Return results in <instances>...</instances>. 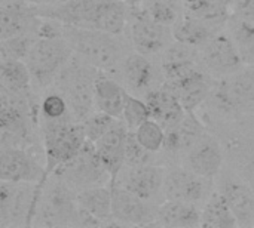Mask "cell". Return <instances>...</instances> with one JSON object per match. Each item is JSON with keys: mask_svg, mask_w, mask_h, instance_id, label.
Segmentation results:
<instances>
[{"mask_svg": "<svg viewBox=\"0 0 254 228\" xmlns=\"http://www.w3.org/2000/svg\"><path fill=\"white\" fill-rule=\"evenodd\" d=\"M42 18L65 25L125 34L129 21V6L124 0H68L58 4L37 6Z\"/></svg>", "mask_w": 254, "mask_h": 228, "instance_id": "6da1fadb", "label": "cell"}, {"mask_svg": "<svg viewBox=\"0 0 254 228\" xmlns=\"http://www.w3.org/2000/svg\"><path fill=\"white\" fill-rule=\"evenodd\" d=\"M63 36L70 43L73 52L104 73H116L122 61L132 47L124 34H112L100 30L79 28L63 24Z\"/></svg>", "mask_w": 254, "mask_h": 228, "instance_id": "7a4b0ae2", "label": "cell"}, {"mask_svg": "<svg viewBox=\"0 0 254 228\" xmlns=\"http://www.w3.org/2000/svg\"><path fill=\"white\" fill-rule=\"evenodd\" d=\"M98 73V68L74 53L52 85L67 99L76 122H83L95 111V80Z\"/></svg>", "mask_w": 254, "mask_h": 228, "instance_id": "3957f363", "label": "cell"}, {"mask_svg": "<svg viewBox=\"0 0 254 228\" xmlns=\"http://www.w3.org/2000/svg\"><path fill=\"white\" fill-rule=\"evenodd\" d=\"M77 191L60 175L51 174L43 182L33 227H77Z\"/></svg>", "mask_w": 254, "mask_h": 228, "instance_id": "277c9868", "label": "cell"}, {"mask_svg": "<svg viewBox=\"0 0 254 228\" xmlns=\"http://www.w3.org/2000/svg\"><path fill=\"white\" fill-rule=\"evenodd\" d=\"M73 55L74 52L63 34L49 37L39 36L25 58L34 89L52 88Z\"/></svg>", "mask_w": 254, "mask_h": 228, "instance_id": "5b68a950", "label": "cell"}, {"mask_svg": "<svg viewBox=\"0 0 254 228\" xmlns=\"http://www.w3.org/2000/svg\"><path fill=\"white\" fill-rule=\"evenodd\" d=\"M40 135L46 177L76 157L88 141L83 125L76 120L43 125L40 126Z\"/></svg>", "mask_w": 254, "mask_h": 228, "instance_id": "8992f818", "label": "cell"}, {"mask_svg": "<svg viewBox=\"0 0 254 228\" xmlns=\"http://www.w3.org/2000/svg\"><path fill=\"white\" fill-rule=\"evenodd\" d=\"M208 101L223 116L250 114L254 108V67H244L235 74L214 79Z\"/></svg>", "mask_w": 254, "mask_h": 228, "instance_id": "52a82bcc", "label": "cell"}, {"mask_svg": "<svg viewBox=\"0 0 254 228\" xmlns=\"http://www.w3.org/2000/svg\"><path fill=\"white\" fill-rule=\"evenodd\" d=\"M42 182L0 181V228L33 227Z\"/></svg>", "mask_w": 254, "mask_h": 228, "instance_id": "ba28073f", "label": "cell"}, {"mask_svg": "<svg viewBox=\"0 0 254 228\" xmlns=\"http://www.w3.org/2000/svg\"><path fill=\"white\" fill-rule=\"evenodd\" d=\"M128 37L132 49L143 55L162 53L173 42V30L150 18L141 6L129 7Z\"/></svg>", "mask_w": 254, "mask_h": 228, "instance_id": "9c48e42d", "label": "cell"}, {"mask_svg": "<svg viewBox=\"0 0 254 228\" xmlns=\"http://www.w3.org/2000/svg\"><path fill=\"white\" fill-rule=\"evenodd\" d=\"M46 178L45 156L37 147H0V181L42 182Z\"/></svg>", "mask_w": 254, "mask_h": 228, "instance_id": "30bf717a", "label": "cell"}, {"mask_svg": "<svg viewBox=\"0 0 254 228\" xmlns=\"http://www.w3.org/2000/svg\"><path fill=\"white\" fill-rule=\"evenodd\" d=\"M54 174L60 175L76 191L94 185H107L112 182V177L100 162L95 145L91 141H86L80 153L70 162L60 166Z\"/></svg>", "mask_w": 254, "mask_h": 228, "instance_id": "8fae6325", "label": "cell"}, {"mask_svg": "<svg viewBox=\"0 0 254 228\" xmlns=\"http://www.w3.org/2000/svg\"><path fill=\"white\" fill-rule=\"evenodd\" d=\"M199 56L202 67L214 79L235 74L246 67L237 45L223 30L199 47Z\"/></svg>", "mask_w": 254, "mask_h": 228, "instance_id": "7c38bea8", "label": "cell"}, {"mask_svg": "<svg viewBox=\"0 0 254 228\" xmlns=\"http://www.w3.org/2000/svg\"><path fill=\"white\" fill-rule=\"evenodd\" d=\"M213 193V180L198 175L189 168L176 166L167 169L164 182V199L186 203H205Z\"/></svg>", "mask_w": 254, "mask_h": 228, "instance_id": "4fadbf2b", "label": "cell"}, {"mask_svg": "<svg viewBox=\"0 0 254 228\" xmlns=\"http://www.w3.org/2000/svg\"><path fill=\"white\" fill-rule=\"evenodd\" d=\"M121 83L132 95L144 98L150 91L164 85V76L159 65H155L147 55L134 52L127 55L118 70Z\"/></svg>", "mask_w": 254, "mask_h": 228, "instance_id": "5bb4252c", "label": "cell"}, {"mask_svg": "<svg viewBox=\"0 0 254 228\" xmlns=\"http://www.w3.org/2000/svg\"><path fill=\"white\" fill-rule=\"evenodd\" d=\"M112 187V217L118 226H153L158 206L128 191L116 181Z\"/></svg>", "mask_w": 254, "mask_h": 228, "instance_id": "9a60e30c", "label": "cell"}, {"mask_svg": "<svg viewBox=\"0 0 254 228\" xmlns=\"http://www.w3.org/2000/svg\"><path fill=\"white\" fill-rule=\"evenodd\" d=\"M165 177H167V168L155 163H149L134 168L125 166L119 174L116 182L121 184L128 191L137 194L138 197L161 205L162 202L159 203V200L164 199Z\"/></svg>", "mask_w": 254, "mask_h": 228, "instance_id": "2e32d148", "label": "cell"}, {"mask_svg": "<svg viewBox=\"0 0 254 228\" xmlns=\"http://www.w3.org/2000/svg\"><path fill=\"white\" fill-rule=\"evenodd\" d=\"M42 22L43 18L37 13L36 4L19 0L1 1L0 40L21 34H37Z\"/></svg>", "mask_w": 254, "mask_h": 228, "instance_id": "e0dca14e", "label": "cell"}, {"mask_svg": "<svg viewBox=\"0 0 254 228\" xmlns=\"http://www.w3.org/2000/svg\"><path fill=\"white\" fill-rule=\"evenodd\" d=\"M183 165L201 177L216 180L225 165V153L219 139L205 132L185 154Z\"/></svg>", "mask_w": 254, "mask_h": 228, "instance_id": "ac0fdd59", "label": "cell"}, {"mask_svg": "<svg viewBox=\"0 0 254 228\" xmlns=\"http://www.w3.org/2000/svg\"><path fill=\"white\" fill-rule=\"evenodd\" d=\"M232 209L238 227H254V190L240 174H226L217 188Z\"/></svg>", "mask_w": 254, "mask_h": 228, "instance_id": "d6986e66", "label": "cell"}, {"mask_svg": "<svg viewBox=\"0 0 254 228\" xmlns=\"http://www.w3.org/2000/svg\"><path fill=\"white\" fill-rule=\"evenodd\" d=\"M164 85L177 95L186 111H195L199 105L208 101L214 77L201 65L176 80L164 82Z\"/></svg>", "mask_w": 254, "mask_h": 228, "instance_id": "ffe728a7", "label": "cell"}, {"mask_svg": "<svg viewBox=\"0 0 254 228\" xmlns=\"http://www.w3.org/2000/svg\"><path fill=\"white\" fill-rule=\"evenodd\" d=\"M128 126L122 119H118L115 125L94 142L97 156L106 171L112 177V182L118 180L119 174L125 168V154H127V139H128Z\"/></svg>", "mask_w": 254, "mask_h": 228, "instance_id": "44dd1931", "label": "cell"}, {"mask_svg": "<svg viewBox=\"0 0 254 228\" xmlns=\"http://www.w3.org/2000/svg\"><path fill=\"white\" fill-rule=\"evenodd\" d=\"M199 47L174 40L162 53L159 67L165 82L176 80L201 67Z\"/></svg>", "mask_w": 254, "mask_h": 228, "instance_id": "7402d4cb", "label": "cell"}, {"mask_svg": "<svg viewBox=\"0 0 254 228\" xmlns=\"http://www.w3.org/2000/svg\"><path fill=\"white\" fill-rule=\"evenodd\" d=\"M165 131L167 137L164 150L171 156H185L207 132L204 123L195 114V111H186L182 120Z\"/></svg>", "mask_w": 254, "mask_h": 228, "instance_id": "603a6c76", "label": "cell"}, {"mask_svg": "<svg viewBox=\"0 0 254 228\" xmlns=\"http://www.w3.org/2000/svg\"><path fill=\"white\" fill-rule=\"evenodd\" d=\"M144 101L150 110V117L159 122L165 129L174 126L186 114V110L177 95L165 85L150 91Z\"/></svg>", "mask_w": 254, "mask_h": 228, "instance_id": "cb8c5ba5", "label": "cell"}, {"mask_svg": "<svg viewBox=\"0 0 254 228\" xmlns=\"http://www.w3.org/2000/svg\"><path fill=\"white\" fill-rule=\"evenodd\" d=\"M128 93L127 88L112 74L100 71L95 80V110L112 117L122 119Z\"/></svg>", "mask_w": 254, "mask_h": 228, "instance_id": "d4e9b609", "label": "cell"}, {"mask_svg": "<svg viewBox=\"0 0 254 228\" xmlns=\"http://www.w3.org/2000/svg\"><path fill=\"white\" fill-rule=\"evenodd\" d=\"M153 226L173 228L201 227V209L193 203L164 200L158 206Z\"/></svg>", "mask_w": 254, "mask_h": 228, "instance_id": "484cf974", "label": "cell"}, {"mask_svg": "<svg viewBox=\"0 0 254 228\" xmlns=\"http://www.w3.org/2000/svg\"><path fill=\"white\" fill-rule=\"evenodd\" d=\"M77 205L82 211L103 223V226H118L112 217V187L94 185L77 191Z\"/></svg>", "mask_w": 254, "mask_h": 228, "instance_id": "4316f807", "label": "cell"}, {"mask_svg": "<svg viewBox=\"0 0 254 228\" xmlns=\"http://www.w3.org/2000/svg\"><path fill=\"white\" fill-rule=\"evenodd\" d=\"M174 40L192 45L195 47H201L207 43L213 36H216L220 28L208 24L207 21L189 13L188 10L180 15V18L171 27Z\"/></svg>", "mask_w": 254, "mask_h": 228, "instance_id": "83f0119b", "label": "cell"}, {"mask_svg": "<svg viewBox=\"0 0 254 228\" xmlns=\"http://www.w3.org/2000/svg\"><path fill=\"white\" fill-rule=\"evenodd\" d=\"M201 227L232 228L238 227L237 218L229 208L226 199L219 190H213L201 209Z\"/></svg>", "mask_w": 254, "mask_h": 228, "instance_id": "f1b7e54d", "label": "cell"}, {"mask_svg": "<svg viewBox=\"0 0 254 228\" xmlns=\"http://www.w3.org/2000/svg\"><path fill=\"white\" fill-rule=\"evenodd\" d=\"M0 86L18 93H33L34 86L25 61L0 59Z\"/></svg>", "mask_w": 254, "mask_h": 228, "instance_id": "f546056e", "label": "cell"}, {"mask_svg": "<svg viewBox=\"0 0 254 228\" xmlns=\"http://www.w3.org/2000/svg\"><path fill=\"white\" fill-rule=\"evenodd\" d=\"M226 31L238 47L246 67H254V24L232 13L226 24Z\"/></svg>", "mask_w": 254, "mask_h": 228, "instance_id": "4dcf8cb0", "label": "cell"}, {"mask_svg": "<svg viewBox=\"0 0 254 228\" xmlns=\"http://www.w3.org/2000/svg\"><path fill=\"white\" fill-rule=\"evenodd\" d=\"M39 120L40 126L74 120L70 105L61 92L52 88L51 92L43 95L39 105Z\"/></svg>", "mask_w": 254, "mask_h": 228, "instance_id": "1f68e13d", "label": "cell"}, {"mask_svg": "<svg viewBox=\"0 0 254 228\" xmlns=\"http://www.w3.org/2000/svg\"><path fill=\"white\" fill-rule=\"evenodd\" d=\"M186 10L220 30L226 27L228 19L232 15V6L219 0H198L192 4H188Z\"/></svg>", "mask_w": 254, "mask_h": 228, "instance_id": "d6a6232c", "label": "cell"}, {"mask_svg": "<svg viewBox=\"0 0 254 228\" xmlns=\"http://www.w3.org/2000/svg\"><path fill=\"white\" fill-rule=\"evenodd\" d=\"M183 4L182 0H146L141 7L155 21L173 27L183 13Z\"/></svg>", "mask_w": 254, "mask_h": 228, "instance_id": "836d02e7", "label": "cell"}, {"mask_svg": "<svg viewBox=\"0 0 254 228\" xmlns=\"http://www.w3.org/2000/svg\"><path fill=\"white\" fill-rule=\"evenodd\" d=\"M134 135L137 138V141L150 153H159L161 150H164V145H165V137H167V131L165 128L153 120V119H149L146 120L144 123H141L135 131H134Z\"/></svg>", "mask_w": 254, "mask_h": 228, "instance_id": "e575fe53", "label": "cell"}, {"mask_svg": "<svg viewBox=\"0 0 254 228\" xmlns=\"http://www.w3.org/2000/svg\"><path fill=\"white\" fill-rule=\"evenodd\" d=\"M37 37V34H21L0 40V59L25 61Z\"/></svg>", "mask_w": 254, "mask_h": 228, "instance_id": "d590c367", "label": "cell"}, {"mask_svg": "<svg viewBox=\"0 0 254 228\" xmlns=\"http://www.w3.org/2000/svg\"><path fill=\"white\" fill-rule=\"evenodd\" d=\"M152 119L150 117V110L144 101L137 95L128 93L125 105H124V113H122V120L128 126L129 131H135L141 123L146 120Z\"/></svg>", "mask_w": 254, "mask_h": 228, "instance_id": "8d00e7d4", "label": "cell"}, {"mask_svg": "<svg viewBox=\"0 0 254 228\" xmlns=\"http://www.w3.org/2000/svg\"><path fill=\"white\" fill-rule=\"evenodd\" d=\"M116 120H118L116 117H112V116H109L106 113L94 111L91 116H88L80 123L83 125V129H85V134H86L88 141L95 142V141H98L115 125Z\"/></svg>", "mask_w": 254, "mask_h": 228, "instance_id": "74e56055", "label": "cell"}, {"mask_svg": "<svg viewBox=\"0 0 254 228\" xmlns=\"http://www.w3.org/2000/svg\"><path fill=\"white\" fill-rule=\"evenodd\" d=\"M153 154L147 151L135 138L134 131L128 132V139H127V154H125V166L134 168V166H143L153 163Z\"/></svg>", "mask_w": 254, "mask_h": 228, "instance_id": "f35d334b", "label": "cell"}, {"mask_svg": "<svg viewBox=\"0 0 254 228\" xmlns=\"http://www.w3.org/2000/svg\"><path fill=\"white\" fill-rule=\"evenodd\" d=\"M238 174L253 187L254 190V148L253 150H247L244 153Z\"/></svg>", "mask_w": 254, "mask_h": 228, "instance_id": "ab89813d", "label": "cell"}, {"mask_svg": "<svg viewBox=\"0 0 254 228\" xmlns=\"http://www.w3.org/2000/svg\"><path fill=\"white\" fill-rule=\"evenodd\" d=\"M232 13L254 24V0H235L232 4Z\"/></svg>", "mask_w": 254, "mask_h": 228, "instance_id": "60d3db41", "label": "cell"}, {"mask_svg": "<svg viewBox=\"0 0 254 228\" xmlns=\"http://www.w3.org/2000/svg\"><path fill=\"white\" fill-rule=\"evenodd\" d=\"M6 1H9V0H6ZM19 1H28V3H33V4L42 6V4H58V3H64V1H68V0H19Z\"/></svg>", "mask_w": 254, "mask_h": 228, "instance_id": "b9f144b4", "label": "cell"}, {"mask_svg": "<svg viewBox=\"0 0 254 228\" xmlns=\"http://www.w3.org/2000/svg\"><path fill=\"white\" fill-rule=\"evenodd\" d=\"M129 7H132V6H141L146 0H124Z\"/></svg>", "mask_w": 254, "mask_h": 228, "instance_id": "7bdbcfd3", "label": "cell"}, {"mask_svg": "<svg viewBox=\"0 0 254 228\" xmlns=\"http://www.w3.org/2000/svg\"><path fill=\"white\" fill-rule=\"evenodd\" d=\"M183 3H185V6H188V4H192V3H195V1H198V0H182Z\"/></svg>", "mask_w": 254, "mask_h": 228, "instance_id": "ee69618b", "label": "cell"}, {"mask_svg": "<svg viewBox=\"0 0 254 228\" xmlns=\"http://www.w3.org/2000/svg\"><path fill=\"white\" fill-rule=\"evenodd\" d=\"M250 114H252V119H253V122H254V108L250 111Z\"/></svg>", "mask_w": 254, "mask_h": 228, "instance_id": "f6af8a7d", "label": "cell"}]
</instances>
